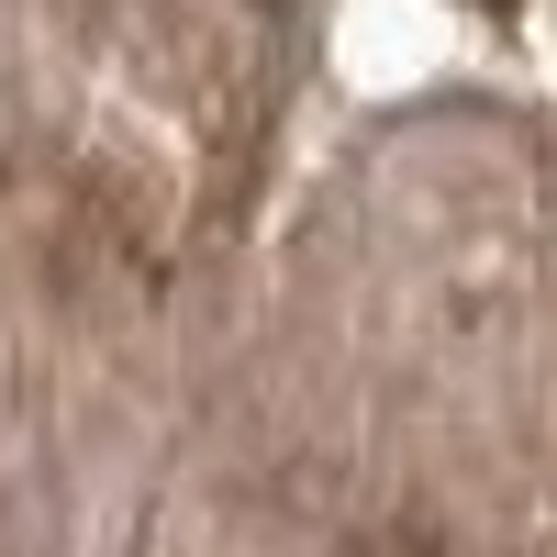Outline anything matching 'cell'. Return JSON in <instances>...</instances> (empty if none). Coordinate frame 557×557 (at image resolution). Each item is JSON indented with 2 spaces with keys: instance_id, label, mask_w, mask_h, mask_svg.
<instances>
[{
  "instance_id": "obj_1",
  "label": "cell",
  "mask_w": 557,
  "mask_h": 557,
  "mask_svg": "<svg viewBox=\"0 0 557 557\" xmlns=\"http://www.w3.org/2000/svg\"><path fill=\"white\" fill-rule=\"evenodd\" d=\"M469 12H513V0H469Z\"/></svg>"
}]
</instances>
